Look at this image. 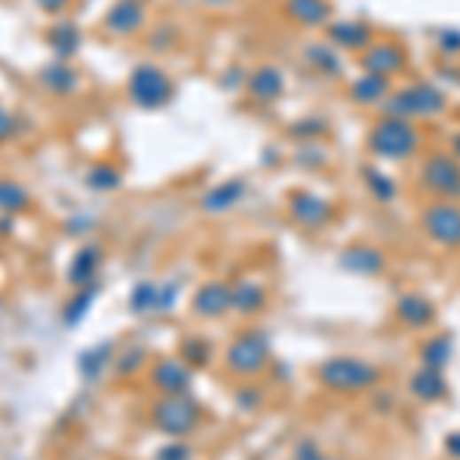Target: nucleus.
<instances>
[{
  "instance_id": "nucleus-29",
  "label": "nucleus",
  "mask_w": 460,
  "mask_h": 460,
  "mask_svg": "<svg viewBox=\"0 0 460 460\" xmlns=\"http://www.w3.org/2000/svg\"><path fill=\"white\" fill-rule=\"evenodd\" d=\"M108 359H111V344H102V347H96V350H86L77 363L80 375L90 378V381H96V378L102 375L105 365H108Z\"/></svg>"
},
{
  "instance_id": "nucleus-30",
  "label": "nucleus",
  "mask_w": 460,
  "mask_h": 460,
  "mask_svg": "<svg viewBox=\"0 0 460 460\" xmlns=\"http://www.w3.org/2000/svg\"><path fill=\"white\" fill-rule=\"evenodd\" d=\"M307 58H310V65H316L319 71H325V74H341V62H338L335 50L331 46H307Z\"/></svg>"
},
{
  "instance_id": "nucleus-34",
  "label": "nucleus",
  "mask_w": 460,
  "mask_h": 460,
  "mask_svg": "<svg viewBox=\"0 0 460 460\" xmlns=\"http://www.w3.org/2000/svg\"><path fill=\"white\" fill-rule=\"evenodd\" d=\"M12 136H16V117L0 105V142H10Z\"/></svg>"
},
{
  "instance_id": "nucleus-24",
  "label": "nucleus",
  "mask_w": 460,
  "mask_h": 460,
  "mask_svg": "<svg viewBox=\"0 0 460 460\" xmlns=\"http://www.w3.org/2000/svg\"><path fill=\"white\" fill-rule=\"evenodd\" d=\"M384 92H386V77H378V74H365L350 86L353 102H363V105H371L378 102V98H384Z\"/></svg>"
},
{
  "instance_id": "nucleus-35",
  "label": "nucleus",
  "mask_w": 460,
  "mask_h": 460,
  "mask_svg": "<svg viewBox=\"0 0 460 460\" xmlns=\"http://www.w3.org/2000/svg\"><path fill=\"white\" fill-rule=\"evenodd\" d=\"M184 356L193 359V363H206V359H209V350H206V344L188 341V344H184Z\"/></svg>"
},
{
  "instance_id": "nucleus-39",
  "label": "nucleus",
  "mask_w": 460,
  "mask_h": 460,
  "mask_svg": "<svg viewBox=\"0 0 460 460\" xmlns=\"http://www.w3.org/2000/svg\"><path fill=\"white\" fill-rule=\"evenodd\" d=\"M37 6H43L46 12H62L68 6V0H37Z\"/></svg>"
},
{
  "instance_id": "nucleus-33",
  "label": "nucleus",
  "mask_w": 460,
  "mask_h": 460,
  "mask_svg": "<svg viewBox=\"0 0 460 460\" xmlns=\"http://www.w3.org/2000/svg\"><path fill=\"white\" fill-rule=\"evenodd\" d=\"M448 353H451V344L445 341V338H439V341H430L424 347V359L430 369H442L445 363H448Z\"/></svg>"
},
{
  "instance_id": "nucleus-11",
  "label": "nucleus",
  "mask_w": 460,
  "mask_h": 460,
  "mask_svg": "<svg viewBox=\"0 0 460 460\" xmlns=\"http://www.w3.org/2000/svg\"><path fill=\"white\" fill-rule=\"evenodd\" d=\"M144 25V4L142 0H117L114 6L105 16V28L114 31L120 37L136 35L138 28Z\"/></svg>"
},
{
  "instance_id": "nucleus-18",
  "label": "nucleus",
  "mask_w": 460,
  "mask_h": 460,
  "mask_svg": "<svg viewBox=\"0 0 460 460\" xmlns=\"http://www.w3.org/2000/svg\"><path fill=\"white\" fill-rule=\"evenodd\" d=\"M153 384L166 393H184L191 384V371L184 369L182 363H175V359H163V363H157V369H153Z\"/></svg>"
},
{
  "instance_id": "nucleus-41",
  "label": "nucleus",
  "mask_w": 460,
  "mask_h": 460,
  "mask_svg": "<svg viewBox=\"0 0 460 460\" xmlns=\"http://www.w3.org/2000/svg\"><path fill=\"white\" fill-rule=\"evenodd\" d=\"M203 4H228V0H203Z\"/></svg>"
},
{
  "instance_id": "nucleus-13",
  "label": "nucleus",
  "mask_w": 460,
  "mask_h": 460,
  "mask_svg": "<svg viewBox=\"0 0 460 460\" xmlns=\"http://www.w3.org/2000/svg\"><path fill=\"white\" fill-rule=\"evenodd\" d=\"M46 46H50L52 56H56L58 62H68V58L80 50V31H77V25L74 22L52 25V28L46 31Z\"/></svg>"
},
{
  "instance_id": "nucleus-25",
  "label": "nucleus",
  "mask_w": 460,
  "mask_h": 460,
  "mask_svg": "<svg viewBox=\"0 0 460 460\" xmlns=\"http://www.w3.org/2000/svg\"><path fill=\"white\" fill-rule=\"evenodd\" d=\"M264 304V289L258 283H239V289L230 292V307L243 313H255Z\"/></svg>"
},
{
  "instance_id": "nucleus-9",
  "label": "nucleus",
  "mask_w": 460,
  "mask_h": 460,
  "mask_svg": "<svg viewBox=\"0 0 460 460\" xmlns=\"http://www.w3.org/2000/svg\"><path fill=\"white\" fill-rule=\"evenodd\" d=\"M363 68L365 74H378L390 80L393 74H399L405 68V52L396 43H375L363 56Z\"/></svg>"
},
{
  "instance_id": "nucleus-37",
  "label": "nucleus",
  "mask_w": 460,
  "mask_h": 460,
  "mask_svg": "<svg viewBox=\"0 0 460 460\" xmlns=\"http://www.w3.org/2000/svg\"><path fill=\"white\" fill-rule=\"evenodd\" d=\"M175 295H178V285H169V289H160V295H157V310H169L172 301H175Z\"/></svg>"
},
{
  "instance_id": "nucleus-5",
  "label": "nucleus",
  "mask_w": 460,
  "mask_h": 460,
  "mask_svg": "<svg viewBox=\"0 0 460 460\" xmlns=\"http://www.w3.org/2000/svg\"><path fill=\"white\" fill-rule=\"evenodd\" d=\"M199 424V405L184 393H169L163 402L153 409V426L169 436H184Z\"/></svg>"
},
{
  "instance_id": "nucleus-20",
  "label": "nucleus",
  "mask_w": 460,
  "mask_h": 460,
  "mask_svg": "<svg viewBox=\"0 0 460 460\" xmlns=\"http://www.w3.org/2000/svg\"><path fill=\"white\" fill-rule=\"evenodd\" d=\"M411 393H415L417 399H426V402H433V399H442L445 396V378L439 369H426L421 375L411 378Z\"/></svg>"
},
{
  "instance_id": "nucleus-15",
  "label": "nucleus",
  "mask_w": 460,
  "mask_h": 460,
  "mask_svg": "<svg viewBox=\"0 0 460 460\" xmlns=\"http://www.w3.org/2000/svg\"><path fill=\"white\" fill-rule=\"evenodd\" d=\"M246 197V182L243 178H230V182H222L218 188H212L203 199V209L206 212H228L239 199Z\"/></svg>"
},
{
  "instance_id": "nucleus-4",
  "label": "nucleus",
  "mask_w": 460,
  "mask_h": 460,
  "mask_svg": "<svg viewBox=\"0 0 460 460\" xmlns=\"http://www.w3.org/2000/svg\"><path fill=\"white\" fill-rule=\"evenodd\" d=\"M319 378H323L325 386L331 390H341V393H356L365 390L378 381V371L371 369L369 363L363 359H353V356H335L319 369Z\"/></svg>"
},
{
  "instance_id": "nucleus-40",
  "label": "nucleus",
  "mask_w": 460,
  "mask_h": 460,
  "mask_svg": "<svg viewBox=\"0 0 460 460\" xmlns=\"http://www.w3.org/2000/svg\"><path fill=\"white\" fill-rule=\"evenodd\" d=\"M448 451H451L455 457H460V433H455V436L448 439Z\"/></svg>"
},
{
  "instance_id": "nucleus-36",
  "label": "nucleus",
  "mask_w": 460,
  "mask_h": 460,
  "mask_svg": "<svg viewBox=\"0 0 460 460\" xmlns=\"http://www.w3.org/2000/svg\"><path fill=\"white\" fill-rule=\"evenodd\" d=\"M157 460H191V448H184V445H169V448L160 451Z\"/></svg>"
},
{
  "instance_id": "nucleus-1",
  "label": "nucleus",
  "mask_w": 460,
  "mask_h": 460,
  "mask_svg": "<svg viewBox=\"0 0 460 460\" xmlns=\"http://www.w3.org/2000/svg\"><path fill=\"white\" fill-rule=\"evenodd\" d=\"M126 92H129L136 108L157 111L172 98V80L163 68H157V65H138V68L129 74Z\"/></svg>"
},
{
  "instance_id": "nucleus-10",
  "label": "nucleus",
  "mask_w": 460,
  "mask_h": 460,
  "mask_svg": "<svg viewBox=\"0 0 460 460\" xmlns=\"http://www.w3.org/2000/svg\"><path fill=\"white\" fill-rule=\"evenodd\" d=\"M289 212L301 224H307V228H323V224L331 218V206L325 203L323 197L310 193V191H295V193H292V197H289Z\"/></svg>"
},
{
  "instance_id": "nucleus-22",
  "label": "nucleus",
  "mask_w": 460,
  "mask_h": 460,
  "mask_svg": "<svg viewBox=\"0 0 460 460\" xmlns=\"http://www.w3.org/2000/svg\"><path fill=\"white\" fill-rule=\"evenodd\" d=\"M28 191L22 188L19 182L12 178H0V212L6 215H16V212H25L28 209Z\"/></svg>"
},
{
  "instance_id": "nucleus-31",
  "label": "nucleus",
  "mask_w": 460,
  "mask_h": 460,
  "mask_svg": "<svg viewBox=\"0 0 460 460\" xmlns=\"http://www.w3.org/2000/svg\"><path fill=\"white\" fill-rule=\"evenodd\" d=\"M365 178H369V182H365L369 184V191L375 193L381 203L396 197V184H393L390 175H384V172H378V169H365Z\"/></svg>"
},
{
  "instance_id": "nucleus-12",
  "label": "nucleus",
  "mask_w": 460,
  "mask_h": 460,
  "mask_svg": "<svg viewBox=\"0 0 460 460\" xmlns=\"http://www.w3.org/2000/svg\"><path fill=\"white\" fill-rule=\"evenodd\" d=\"M228 307H230V289L224 283H206L193 295V310L199 316H222Z\"/></svg>"
},
{
  "instance_id": "nucleus-28",
  "label": "nucleus",
  "mask_w": 460,
  "mask_h": 460,
  "mask_svg": "<svg viewBox=\"0 0 460 460\" xmlns=\"http://www.w3.org/2000/svg\"><path fill=\"white\" fill-rule=\"evenodd\" d=\"M399 316L405 319V323L411 325H424L433 319V304L426 301V298H417V295H409L399 301Z\"/></svg>"
},
{
  "instance_id": "nucleus-32",
  "label": "nucleus",
  "mask_w": 460,
  "mask_h": 460,
  "mask_svg": "<svg viewBox=\"0 0 460 460\" xmlns=\"http://www.w3.org/2000/svg\"><path fill=\"white\" fill-rule=\"evenodd\" d=\"M157 295H160V289L153 283H138L136 289H132V310L136 313H144V310H151V307H157Z\"/></svg>"
},
{
  "instance_id": "nucleus-2",
  "label": "nucleus",
  "mask_w": 460,
  "mask_h": 460,
  "mask_svg": "<svg viewBox=\"0 0 460 460\" xmlns=\"http://www.w3.org/2000/svg\"><path fill=\"white\" fill-rule=\"evenodd\" d=\"M445 108V96L430 83H415L409 90L393 92L384 102V111L399 120H415V117H433Z\"/></svg>"
},
{
  "instance_id": "nucleus-23",
  "label": "nucleus",
  "mask_w": 460,
  "mask_h": 460,
  "mask_svg": "<svg viewBox=\"0 0 460 460\" xmlns=\"http://www.w3.org/2000/svg\"><path fill=\"white\" fill-rule=\"evenodd\" d=\"M120 184H123V175H120V169L111 163H96L86 172V188L92 191H117Z\"/></svg>"
},
{
  "instance_id": "nucleus-16",
  "label": "nucleus",
  "mask_w": 460,
  "mask_h": 460,
  "mask_svg": "<svg viewBox=\"0 0 460 460\" xmlns=\"http://www.w3.org/2000/svg\"><path fill=\"white\" fill-rule=\"evenodd\" d=\"M285 10L298 25L316 28V25L329 22V0H285Z\"/></svg>"
},
{
  "instance_id": "nucleus-17",
  "label": "nucleus",
  "mask_w": 460,
  "mask_h": 460,
  "mask_svg": "<svg viewBox=\"0 0 460 460\" xmlns=\"http://www.w3.org/2000/svg\"><path fill=\"white\" fill-rule=\"evenodd\" d=\"M98 261H102V252H98L96 246H83V249L74 255V261H71V268H68V283L77 285V289L92 285V277H96V270H98Z\"/></svg>"
},
{
  "instance_id": "nucleus-8",
  "label": "nucleus",
  "mask_w": 460,
  "mask_h": 460,
  "mask_svg": "<svg viewBox=\"0 0 460 460\" xmlns=\"http://www.w3.org/2000/svg\"><path fill=\"white\" fill-rule=\"evenodd\" d=\"M268 338L258 335V331H249V335H239L237 341L230 344L228 350V365L233 371H243V375H252L258 371L264 363H268Z\"/></svg>"
},
{
  "instance_id": "nucleus-14",
  "label": "nucleus",
  "mask_w": 460,
  "mask_h": 460,
  "mask_svg": "<svg viewBox=\"0 0 460 460\" xmlns=\"http://www.w3.org/2000/svg\"><path fill=\"white\" fill-rule=\"evenodd\" d=\"M40 83L50 92H56V96H68V92L77 90V71L68 62H58L56 58V62L40 68Z\"/></svg>"
},
{
  "instance_id": "nucleus-21",
  "label": "nucleus",
  "mask_w": 460,
  "mask_h": 460,
  "mask_svg": "<svg viewBox=\"0 0 460 460\" xmlns=\"http://www.w3.org/2000/svg\"><path fill=\"white\" fill-rule=\"evenodd\" d=\"M329 40L344 50H359V46L369 43V28L359 22H338L329 28Z\"/></svg>"
},
{
  "instance_id": "nucleus-7",
  "label": "nucleus",
  "mask_w": 460,
  "mask_h": 460,
  "mask_svg": "<svg viewBox=\"0 0 460 460\" xmlns=\"http://www.w3.org/2000/svg\"><path fill=\"white\" fill-rule=\"evenodd\" d=\"M421 178L426 188L442 193V197H460V163L448 153H436L426 160Z\"/></svg>"
},
{
  "instance_id": "nucleus-38",
  "label": "nucleus",
  "mask_w": 460,
  "mask_h": 460,
  "mask_svg": "<svg viewBox=\"0 0 460 460\" xmlns=\"http://www.w3.org/2000/svg\"><path fill=\"white\" fill-rule=\"evenodd\" d=\"M439 46H445V50H460V35L457 31H442V35H439Z\"/></svg>"
},
{
  "instance_id": "nucleus-27",
  "label": "nucleus",
  "mask_w": 460,
  "mask_h": 460,
  "mask_svg": "<svg viewBox=\"0 0 460 460\" xmlns=\"http://www.w3.org/2000/svg\"><path fill=\"white\" fill-rule=\"evenodd\" d=\"M96 295H98V285L92 283V285H83V289L77 292L74 298L68 301V307H65V313H62V319L68 325H77L80 319L86 316V310H90V304L96 301Z\"/></svg>"
},
{
  "instance_id": "nucleus-6",
  "label": "nucleus",
  "mask_w": 460,
  "mask_h": 460,
  "mask_svg": "<svg viewBox=\"0 0 460 460\" xmlns=\"http://www.w3.org/2000/svg\"><path fill=\"white\" fill-rule=\"evenodd\" d=\"M424 230L439 246H460V206L455 203H433L424 212Z\"/></svg>"
},
{
  "instance_id": "nucleus-19",
  "label": "nucleus",
  "mask_w": 460,
  "mask_h": 460,
  "mask_svg": "<svg viewBox=\"0 0 460 460\" xmlns=\"http://www.w3.org/2000/svg\"><path fill=\"white\" fill-rule=\"evenodd\" d=\"M285 90L283 83V74H279L277 68H258L255 74L249 77V92L258 98V102H273V98H279Z\"/></svg>"
},
{
  "instance_id": "nucleus-3",
  "label": "nucleus",
  "mask_w": 460,
  "mask_h": 460,
  "mask_svg": "<svg viewBox=\"0 0 460 460\" xmlns=\"http://www.w3.org/2000/svg\"><path fill=\"white\" fill-rule=\"evenodd\" d=\"M369 148L375 151L378 157L405 160L409 153H415V148H417V129L411 126V120L386 117L384 123H378L375 129H371Z\"/></svg>"
},
{
  "instance_id": "nucleus-26",
  "label": "nucleus",
  "mask_w": 460,
  "mask_h": 460,
  "mask_svg": "<svg viewBox=\"0 0 460 460\" xmlns=\"http://www.w3.org/2000/svg\"><path fill=\"white\" fill-rule=\"evenodd\" d=\"M341 261H344V268H350L356 273H378L384 268L381 252H375V249H353V252H347Z\"/></svg>"
}]
</instances>
